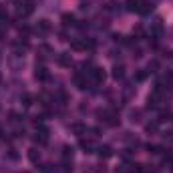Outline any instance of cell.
<instances>
[{"label": "cell", "instance_id": "cell-1", "mask_svg": "<svg viewBox=\"0 0 173 173\" xmlns=\"http://www.w3.org/2000/svg\"><path fill=\"white\" fill-rule=\"evenodd\" d=\"M91 75H93V79H95V83H103V81H105V73H103V69H93Z\"/></svg>", "mask_w": 173, "mask_h": 173}, {"label": "cell", "instance_id": "cell-2", "mask_svg": "<svg viewBox=\"0 0 173 173\" xmlns=\"http://www.w3.org/2000/svg\"><path fill=\"white\" fill-rule=\"evenodd\" d=\"M36 30H40V32H48V30H50L48 20H40V22L36 24Z\"/></svg>", "mask_w": 173, "mask_h": 173}, {"label": "cell", "instance_id": "cell-3", "mask_svg": "<svg viewBox=\"0 0 173 173\" xmlns=\"http://www.w3.org/2000/svg\"><path fill=\"white\" fill-rule=\"evenodd\" d=\"M36 79H39V81H46V79H48V73H46V69H44V66L36 69Z\"/></svg>", "mask_w": 173, "mask_h": 173}, {"label": "cell", "instance_id": "cell-4", "mask_svg": "<svg viewBox=\"0 0 173 173\" xmlns=\"http://www.w3.org/2000/svg\"><path fill=\"white\" fill-rule=\"evenodd\" d=\"M71 48H73V50H85L87 48V43H83V40H73Z\"/></svg>", "mask_w": 173, "mask_h": 173}, {"label": "cell", "instance_id": "cell-5", "mask_svg": "<svg viewBox=\"0 0 173 173\" xmlns=\"http://www.w3.org/2000/svg\"><path fill=\"white\" fill-rule=\"evenodd\" d=\"M139 6H141V4H139V0H127V8H129V10L139 12Z\"/></svg>", "mask_w": 173, "mask_h": 173}, {"label": "cell", "instance_id": "cell-6", "mask_svg": "<svg viewBox=\"0 0 173 173\" xmlns=\"http://www.w3.org/2000/svg\"><path fill=\"white\" fill-rule=\"evenodd\" d=\"M99 153H101V157H109V155H111V147H107V145H105V147H101V149H99Z\"/></svg>", "mask_w": 173, "mask_h": 173}, {"label": "cell", "instance_id": "cell-7", "mask_svg": "<svg viewBox=\"0 0 173 173\" xmlns=\"http://www.w3.org/2000/svg\"><path fill=\"white\" fill-rule=\"evenodd\" d=\"M62 20H65L66 26H69V24H75V16H71V14H65V16H62Z\"/></svg>", "mask_w": 173, "mask_h": 173}, {"label": "cell", "instance_id": "cell-8", "mask_svg": "<svg viewBox=\"0 0 173 173\" xmlns=\"http://www.w3.org/2000/svg\"><path fill=\"white\" fill-rule=\"evenodd\" d=\"M123 66H115V73H113V75H115V79H121V77H123Z\"/></svg>", "mask_w": 173, "mask_h": 173}, {"label": "cell", "instance_id": "cell-9", "mask_svg": "<svg viewBox=\"0 0 173 173\" xmlns=\"http://www.w3.org/2000/svg\"><path fill=\"white\" fill-rule=\"evenodd\" d=\"M28 157H30L32 161H36V159H39V155H36V149H30V153H28Z\"/></svg>", "mask_w": 173, "mask_h": 173}, {"label": "cell", "instance_id": "cell-10", "mask_svg": "<svg viewBox=\"0 0 173 173\" xmlns=\"http://www.w3.org/2000/svg\"><path fill=\"white\" fill-rule=\"evenodd\" d=\"M58 62H61V65H69V58L62 54V57H58Z\"/></svg>", "mask_w": 173, "mask_h": 173}]
</instances>
